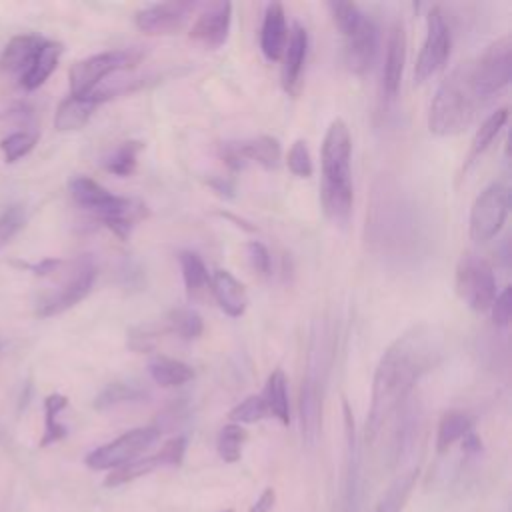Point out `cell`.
<instances>
[{"mask_svg": "<svg viewBox=\"0 0 512 512\" xmlns=\"http://www.w3.org/2000/svg\"><path fill=\"white\" fill-rule=\"evenodd\" d=\"M444 350V336L436 326L418 324L398 336L380 356L372 380V402L366 436L374 440L388 416L406 400L422 374L432 370Z\"/></svg>", "mask_w": 512, "mask_h": 512, "instance_id": "1", "label": "cell"}, {"mask_svg": "<svg viewBox=\"0 0 512 512\" xmlns=\"http://www.w3.org/2000/svg\"><path fill=\"white\" fill-rule=\"evenodd\" d=\"M478 98L472 76L470 62L458 64L436 88V94L428 108V128L436 136H456L466 130L478 110Z\"/></svg>", "mask_w": 512, "mask_h": 512, "instance_id": "2", "label": "cell"}, {"mask_svg": "<svg viewBox=\"0 0 512 512\" xmlns=\"http://www.w3.org/2000/svg\"><path fill=\"white\" fill-rule=\"evenodd\" d=\"M74 202L94 212L118 238H128L140 218L146 216V206L138 200L116 196L88 176H76L68 184Z\"/></svg>", "mask_w": 512, "mask_h": 512, "instance_id": "3", "label": "cell"}, {"mask_svg": "<svg viewBox=\"0 0 512 512\" xmlns=\"http://www.w3.org/2000/svg\"><path fill=\"white\" fill-rule=\"evenodd\" d=\"M52 276H58V286L42 296L36 306L40 318L56 316L88 296L96 280V264L90 254L76 256L74 260H62Z\"/></svg>", "mask_w": 512, "mask_h": 512, "instance_id": "4", "label": "cell"}, {"mask_svg": "<svg viewBox=\"0 0 512 512\" xmlns=\"http://www.w3.org/2000/svg\"><path fill=\"white\" fill-rule=\"evenodd\" d=\"M324 338L314 336L308 368L300 386V428L306 446H314L322 428V372H324Z\"/></svg>", "mask_w": 512, "mask_h": 512, "instance_id": "5", "label": "cell"}, {"mask_svg": "<svg viewBox=\"0 0 512 512\" xmlns=\"http://www.w3.org/2000/svg\"><path fill=\"white\" fill-rule=\"evenodd\" d=\"M470 76L480 100H486L508 86L512 78V38L506 34L494 40L470 62Z\"/></svg>", "mask_w": 512, "mask_h": 512, "instance_id": "6", "label": "cell"}, {"mask_svg": "<svg viewBox=\"0 0 512 512\" xmlns=\"http://www.w3.org/2000/svg\"><path fill=\"white\" fill-rule=\"evenodd\" d=\"M138 60L140 52L136 50H108L74 62L68 70L70 96H88L96 86L104 82V78L132 68Z\"/></svg>", "mask_w": 512, "mask_h": 512, "instance_id": "7", "label": "cell"}, {"mask_svg": "<svg viewBox=\"0 0 512 512\" xmlns=\"http://www.w3.org/2000/svg\"><path fill=\"white\" fill-rule=\"evenodd\" d=\"M454 286L460 300L474 312L490 310L496 298V276L492 266L476 254H462L456 264Z\"/></svg>", "mask_w": 512, "mask_h": 512, "instance_id": "8", "label": "cell"}, {"mask_svg": "<svg viewBox=\"0 0 512 512\" xmlns=\"http://www.w3.org/2000/svg\"><path fill=\"white\" fill-rule=\"evenodd\" d=\"M158 438H160V430L156 426L132 428L120 434L118 438H114L112 442L92 450L84 458V462L92 470H114L140 458V454L148 450Z\"/></svg>", "mask_w": 512, "mask_h": 512, "instance_id": "9", "label": "cell"}, {"mask_svg": "<svg viewBox=\"0 0 512 512\" xmlns=\"http://www.w3.org/2000/svg\"><path fill=\"white\" fill-rule=\"evenodd\" d=\"M508 208H510V192L506 184L502 182L488 184L476 196L470 208V222H468L470 238L476 242L492 240L500 232L508 216Z\"/></svg>", "mask_w": 512, "mask_h": 512, "instance_id": "10", "label": "cell"}, {"mask_svg": "<svg viewBox=\"0 0 512 512\" xmlns=\"http://www.w3.org/2000/svg\"><path fill=\"white\" fill-rule=\"evenodd\" d=\"M450 48V26L446 22L444 12L438 6H434L426 16V38L414 66V82L422 84L428 78H432L438 70H442L450 56Z\"/></svg>", "mask_w": 512, "mask_h": 512, "instance_id": "11", "label": "cell"}, {"mask_svg": "<svg viewBox=\"0 0 512 512\" xmlns=\"http://www.w3.org/2000/svg\"><path fill=\"white\" fill-rule=\"evenodd\" d=\"M350 156H352L350 130L342 118H336L330 122L322 142V182L352 184Z\"/></svg>", "mask_w": 512, "mask_h": 512, "instance_id": "12", "label": "cell"}, {"mask_svg": "<svg viewBox=\"0 0 512 512\" xmlns=\"http://www.w3.org/2000/svg\"><path fill=\"white\" fill-rule=\"evenodd\" d=\"M186 452V438L184 436H176L172 440H168L156 454L152 456H140L120 468H114L106 478H104V486L116 488L122 484H128L140 476H146L150 472H154L160 466H178L184 458Z\"/></svg>", "mask_w": 512, "mask_h": 512, "instance_id": "13", "label": "cell"}, {"mask_svg": "<svg viewBox=\"0 0 512 512\" xmlns=\"http://www.w3.org/2000/svg\"><path fill=\"white\" fill-rule=\"evenodd\" d=\"M196 6H198L196 2H184V0L152 4L136 12L134 24L140 32L150 36L176 34L178 30L184 28L190 12H194Z\"/></svg>", "mask_w": 512, "mask_h": 512, "instance_id": "14", "label": "cell"}, {"mask_svg": "<svg viewBox=\"0 0 512 512\" xmlns=\"http://www.w3.org/2000/svg\"><path fill=\"white\" fill-rule=\"evenodd\" d=\"M230 20H232V4L230 2L206 4L190 28V38L194 42L202 44L204 48L216 50L228 38Z\"/></svg>", "mask_w": 512, "mask_h": 512, "instance_id": "15", "label": "cell"}, {"mask_svg": "<svg viewBox=\"0 0 512 512\" xmlns=\"http://www.w3.org/2000/svg\"><path fill=\"white\" fill-rule=\"evenodd\" d=\"M404 62H406V32H404V24L396 20L386 40V56H384V68H382V98L386 104L394 102L398 96Z\"/></svg>", "mask_w": 512, "mask_h": 512, "instance_id": "16", "label": "cell"}, {"mask_svg": "<svg viewBox=\"0 0 512 512\" xmlns=\"http://www.w3.org/2000/svg\"><path fill=\"white\" fill-rule=\"evenodd\" d=\"M378 54V28L364 16L360 26L346 36V64L354 74H366Z\"/></svg>", "mask_w": 512, "mask_h": 512, "instance_id": "17", "label": "cell"}, {"mask_svg": "<svg viewBox=\"0 0 512 512\" xmlns=\"http://www.w3.org/2000/svg\"><path fill=\"white\" fill-rule=\"evenodd\" d=\"M306 52H308V32L304 26L296 22L292 24L290 36L282 52V72H280L282 86L290 94L296 92V86L300 82V74L306 62Z\"/></svg>", "mask_w": 512, "mask_h": 512, "instance_id": "18", "label": "cell"}, {"mask_svg": "<svg viewBox=\"0 0 512 512\" xmlns=\"http://www.w3.org/2000/svg\"><path fill=\"white\" fill-rule=\"evenodd\" d=\"M286 40H288V30H286L284 6L280 2H270L266 6L262 30H260V50L264 58L270 62L280 60Z\"/></svg>", "mask_w": 512, "mask_h": 512, "instance_id": "19", "label": "cell"}, {"mask_svg": "<svg viewBox=\"0 0 512 512\" xmlns=\"http://www.w3.org/2000/svg\"><path fill=\"white\" fill-rule=\"evenodd\" d=\"M210 292L214 294L216 302L228 316L238 318L246 312L248 292H246L244 284L232 272L222 270V268L216 270L210 276Z\"/></svg>", "mask_w": 512, "mask_h": 512, "instance_id": "20", "label": "cell"}, {"mask_svg": "<svg viewBox=\"0 0 512 512\" xmlns=\"http://www.w3.org/2000/svg\"><path fill=\"white\" fill-rule=\"evenodd\" d=\"M64 52V44L56 42V40H42L32 64L28 66V70L20 76V84L26 90H36L40 88L56 70L60 56Z\"/></svg>", "mask_w": 512, "mask_h": 512, "instance_id": "21", "label": "cell"}, {"mask_svg": "<svg viewBox=\"0 0 512 512\" xmlns=\"http://www.w3.org/2000/svg\"><path fill=\"white\" fill-rule=\"evenodd\" d=\"M42 40L44 38H40L38 34H18V36H14L0 54V70H4L8 74H20L22 76L28 70V66L32 64Z\"/></svg>", "mask_w": 512, "mask_h": 512, "instance_id": "22", "label": "cell"}, {"mask_svg": "<svg viewBox=\"0 0 512 512\" xmlns=\"http://www.w3.org/2000/svg\"><path fill=\"white\" fill-rule=\"evenodd\" d=\"M230 146L242 162L252 160L268 170L280 164L282 150H280V142L274 136H256V138L234 142V144L230 142Z\"/></svg>", "mask_w": 512, "mask_h": 512, "instance_id": "23", "label": "cell"}, {"mask_svg": "<svg viewBox=\"0 0 512 512\" xmlns=\"http://www.w3.org/2000/svg\"><path fill=\"white\" fill-rule=\"evenodd\" d=\"M100 104L88 96H68L64 98L54 114V128L56 130H78L82 128L90 116L94 114V110Z\"/></svg>", "mask_w": 512, "mask_h": 512, "instance_id": "24", "label": "cell"}, {"mask_svg": "<svg viewBox=\"0 0 512 512\" xmlns=\"http://www.w3.org/2000/svg\"><path fill=\"white\" fill-rule=\"evenodd\" d=\"M178 262H180L188 298L190 300L204 298V294L210 292V274L204 260L192 250H182L178 254Z\"/></svg>", "mask_w": 512, "mask_h": 512, "instance_id": "25", "label": "cell"}, {"mask_svg": "<svg viewBox=\"0 0 512 512\" xmlns=\"http://www.w3.org/2000/svg\"><path fill=\"white\" fill-rule=\"evenodd\" d=\"M262 400L266 404L268 416H274L282 424L290 422V406H288V382L286 374L280 368H274L264 384Z\"/></svg>", "mask_w": 512, "mask_h": 512, "instance_id": "26", "label": "cell"}, {"mask_svg": "<svg viewBox=\"0 0 512 512\" xmlns=\"http://www.w3.org/2000/svg\"><path fill=\"white\" fill-rule=\"evenodd\" d=\"M148 372L156 384L162 388H176L194 378L192 366H188L182 360L170 358V356H154L148 364Z\"/></svg>", "mask_w": 512, "mask_h": 512, "instance_id": "27", "label": "cell"}, {"mask_svg": "<svg viewBox=\"0 0 512 512\" xmlns=\"http://www.w3.org/2000/svg\"><path fill=\"white\" fill-rule=\"evenodd\" d=\"M320 200L324 214L336 222L344 224L352 212V184H324L320 186Z\"/></svg>", "mask_w": 512, "mask_h": 512, "instance_id": "28", "label": "cell"}, {"mask_svg": "<svg viewBox=\"0 0 512 512\" xmlns=\"http://www.w3.org/2000/svg\"><path fill=\"white\" fill-rule=\"evenodd\" d=\"M160 326H162L164 332H170V334H174V336H178L180 340H186V342L196 340L204 330L202 316L196 310L186 308V306L170 310Z\"/></svg>", "mask_w": 512, "mask_h": 512, "instance_id": "29", "label": "cell"}, {"mask_svg": "<svg viewBox=\"0 0 512 512\" xmlns=\"http://www.w3.org/2000/svg\"><path fill=\"white\" fill-rule=\"evenodd\" d=\"M66 406H68V398L64 394L54 392V394H48L44 398V432H42V438H40V448H46V446L66 438L68 430L58 420L60 412Z\"/></svg>", "mask_w": 512, "mask_h": 512, "instance_id": "30", "label": "cell"}, {"mask_svg": "<svg viewBox=\"0 0 512 512\" xmlns=\"http://www.w3.org/2000/svg\"><path fill=\"white\" fill-rule=\"evenodd\" d=\"M472 430V418L462 410H448L438 424L436 450L446 452L456 440H462Z\"/></svg>", "mask_w": 512, "mask_h": 512, "instance_id": "31", "label": "cell"}, {"mask_svg": "<svg viewBox=\"0 0 512 512\" xmlns=\"http://www.w3.org/2000/svg\"><path fill=\"white\" fill-rule=\"evenodd\" d=\"M506 120H508V108H498L480 124V128L474 132V138H472V144H470L468 162H474L492 144L496 134L506 124Z\"/></svg>", "mask_w": 512, "mask_h": 512, "instance_id": "32", "label": "cell"}, {"mask_svg": "<svg viewBox=\"0 0 512 512\" xmlns=\"http://www.w3.org/2000/svg\"><path fill=\"white\" fill-rule=\"evenodd\" d=\"M146 398V390L138 384V382H110L94 400V406L104 410L116 404H124V402H136V400H144Z\"/></svg>", "mask_w": 512, "mask_h": 512, "instance_id": "33", "label": "cell"}, {"mask_svg": "<svg viewBox=\"0 0 512 512\" xmlns=\"http://www.w3.org/2000/svg\"><path fill=\"white\" fill-rule=\"evenodd\" d=\"M140 150H142V142L138 140L122 142L114 152H110L104 158V168L114 176H122V178L130 176L136 170Z\"/></svg>", "mask_w": 512, "mask_h": 512, "instance_id": "34", "label": "cell"}, {"mask_svg": "<svg viewBox=\"0 0 512 512\" xmlns=\"http://www.w3.org/2000/svg\"><path fill=\"white\" fill-rule=\"evenodd\" d=\"M248 434L246 430L240 426V424H226L220 434H218V440H216V448H218V454L224 462H238L240 456H242V446L246 442Z\"/></svg>", "mask_w": 512, "mask_h": 512, "instance_id": "35", "label": "cell"}, {"mask_svg": "<svg viewBox=\"0 0 512 512\" xmlns=\"http://www.w3.org/2000/svg\"><path fill=\"white\" fill-rule=\"evenodd\" d=\"M38 142V130L28 128V130H16L2 138L0 150L4 152L6 162H16L22 156H26Z\"/></svg>", "mask_w": 512, "mask_h": 512, "instance_id": "36", "label": "cell"}, {"mask_svg": "<svg viewBox=\"0 0 512 512\" xmlns=\"http://www.w3.org/2000/svg\"><path fill=\"white\" fill-rule=\"evenodd\" d=\"M326 8L330 10V16L336 24V28L340 30V34L346 38L348 34H352L360 22L364 20V12L358 8V4L354 2H328Z\"/></svg>", "mask_w": 512, "mask_h": 512, "instance_id": "37", "label": "cell"}, {"mask_svg": "<svg viewBox=\"0 0 512 512\" xmlns=\"http://www.w3.org/2000/svg\"><path fill=\"white\" fill-rule=\"evenodd\" d=\"M414 478H416V470L408 472V474H402L400 478H396V482L388 488L386 496L382 498V502L378 504L376 512H400L408 494H410V488L414 484Z\"/></svg>", "mask_w": 512, "mask_h": 512, "instance_id": "38", "label": "cell"}, {"mask_svg": "<svg viewBox=\"0 0 512 512\" xmlns=\"http://www.w3.org/2000/svg\"><path fill=\"white\" fill-rule=\"evenodd\" d=\"M268 416V410H266V404L262 400V396L258 394H252L248 398H244L240 404H236L230 412H228V418L232 420V424H252V422H258L262 418Z\"/></svg>", "mask_w": 512, "mask_h": 512, "instance_id": "39", "label": "cell"}, {"mask_svg": "<svg viewBox=\"0 0 512 512\" xmlns=\"http://www.w3.org/2000/svg\"><path fill=\"white\" fill-rule=\"evenodd\" d=\"M286 164H288V170H290L294 176H298V178H308V176H312L314 166H312V158H310V150H308L306 140H296V142L290 146Z\"/></svg>", "mask_w": 512, "mask_h": 512, "instance_id": "40", "label": "cell"}, {"mask_svg": "<svg viewBox=\"0 0 512 512\" xmlns=\"http://www.w3.org/2000/svg\"><path fill=\"white\" fill-rule=\"evenodd\" d=\"M160 334H164L160 324H140V326H134L128 332V346L134 352H150L154 348V344H156V338Z\"/></svg>", "mask_w": 512, "mask_h": 512, "instance_id": "41", "label": "cell"}, {"mask_svg": "<svg viewBox=\"0 0 512 512\" xmlns=\"http://www.w3.org/2000/svg\"><path fill=\"white\" fill-rule=\"evenodd\" d=\"M24 224V208L10 206L0 214V248L8 244V240L22 228Z\"/></svg>", "mask_w": 512, "mask_h": 512, "instance_id": "42", "label": "cell"}, {"mask_svg": "<svg viewBox=\"0 0 512 512\" xmlns=\"http://www.w3.org/2000/svg\"><path fill=\"white\" fill-rule=\"evenodd\" d=\"M490 310H492V322L498 328H504V326L510 324V318H512V290H510V286H506L500 294H496Z\"/></svg>", "mask_w": 512, "mask_h": 512, "instance_id": "43", "label": "cell"}, {"mask_svg": "<svg viewBox=\"0 0 512 512\" xmlns=\"http://www.w3.org/2000/svg\"><path fill=\"white\" fill-rule=\"evenodd\" d=\"M246 254H248V260H250V266L262 274V276H268L270 274V266H272V260H270V252L268 248L258 242V240H250L246 244Z\"/></svg>", "mask_w": 512, "mask_h": 512, "instance_id": "44", "label": "cell"}, {"mask_svg": "<svg viewBox=\"0 0 512 512\" xmlns=\"http://www.w3.org/2000/svg\"><path fill=\"white\" fill-rule=\"evenodd\" d=\"M274 490L272 488H266L262 494H260V498L252 504V508L248 510V512H270L272 510V506H274Z\"/></svg>", "mask_w": 512, "mask_h": 512, "instance_id": "45", "label": "cell"}, {"mask_svg": "<svg viewBox=\"0 0 512 512\" xmlns=\"http://www.w3.org/2000/svg\"><path fill=\"white\" fill-rule=\"evenodd\" d=\"M462 450L468 454V456H476L482 452V440L478 438V434H474L472 430L462 438Z\"/></svg>", "mask_w": 512, "mask_h": 512, "instance_id": "46", "label": "cell"}]
</instances>
